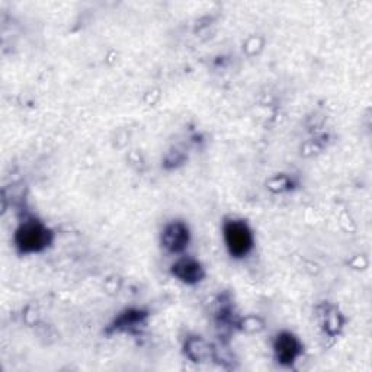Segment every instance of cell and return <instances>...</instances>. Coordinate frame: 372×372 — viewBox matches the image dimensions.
I'll return each instance as SVG.
<instances>
[{
	"label": "cell",
	"mask_w": 372,
	"mask_h": 372,
	"mask_svg": "<svg viewBox=\"0 0 372 372\" xmlns=\"http://www.w3.org/2000/svg\"><path fill=\"white\" fill-rule=\"evenodd\" d=\"M163 245L170 251H181L188 245V229L182 222H173L163 233Z\"/></svg>",
	"instance_id": "cell-4"
},
{
	"label": "cell",
	"mask_w": 372,
	"mask_h": 372,
	"mask_svg": "<svg viewBox=\"0 0 372 372\" xmlns=\"http://www.w3.org/2000/svg\"><path fill=\"white\" fill-rule=\"evenodd\" d=\"M275 351H276V356L278 360L282 364H292L296 356L300 355L301 348L299 340H296L292 335L290 333H284L278 336L276 342H275Z\"/></svg>",
	"instance_id": "cell-3"
},
{
	"label": "cell",
	"mask_w": 372,
	"mask_h": 372,
	"mask_svg": "<svg viewBox=\"0 0 372 372\" xmlns=\"http://www.w3.org/2000/svg\"><path fill=\"white\" fill-rule=\"evenodd\" d=\"M226 243L231 255L240 258L251 249V233L242 221H230L224 227Z\"/></svg>",
	"instance_id": "cell-2"
},
{
	"label": "cell",
	"mask_w": 372,
	"mask_h": 372,
	"mask_svg": "<svg viewBox=\"0 0 372 372\" xmlns=\"http://www.w3.org/2000/svg\"><path fill=\"white\" fill-rule=\"evenodd\" d=\"M173 274L185 282H197L202 278L201 266L193 260H181L173 266Z\"/></svg>",
	"instance_id": "cell-5"
},
{
	"label": "cell",
	"mask_w": 372,
	"mask_h": 372,
	"mask_svg": "<svg viewBox=\"0 0 372 372\" xmlns=\"http://www.w3.org/2000/svg\"><path fill=\"white\" fill-rule=\"evenodd\" d=\"M48 243V231L39 222L29 221L17 231V245L21 251H38Z\"/></svg>",
	"instance_id": "cell-1"
}]
</instances>
